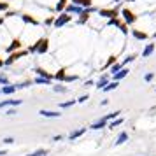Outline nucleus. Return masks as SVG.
Listing matches in <instances>:
<instances>
[{
    "label": "nucleus",
    "mask_w": 156,
    "mask_h": 156,
    "mask_svg": "<svg viewBox=\"0 0 156 156\" xmlns=\"http://www.w3.org/2000/svg\"><path fill=\"white\" fill-rule=\"evenodd\" d=\"M154 51H156V44H153V42L146 44V48L142 49V58H149Z\"/></svg>",
    "instance_id": "f3484780"
},
{
    "label": "nucleus",
    "mask_w": 156,
    "mask_h": 156,
    "mask_svg": "<svg viewBox=\"0 0 156 156\" xmlns=\"http://www.w3.org/2000/svg\"><path fill=\"white\" fill-rule=\"evenodd\" d=\"M83 11H84V7H81V5H76V4H72V2H69V5L65 7L63 12H67V14H70V16H79V14H83Z\"/></svg>",
    "instance_id": "6e6552de"
},
{
    "label": "nucleus",
    "mask_w": 156,
    "mask_h": 156,
    "mask_svg": "<svg viewBox=\"0 0 156 156\" xmlns=\"http://www.w3.org/2000/svg\"><path fill=\"white\" fill-rule=\"evenodd\" d=\"M135 58H137V55H135V53H132V55H126V56H125V60L121 62V63H123V67H126L128 63L135 62Z\"/></svg>",
    "instance_id": "7c9ffc66"
},
{
    "label": "nucleus",
    "mask_w": 156,
    "mask_h": 156,
    "mask_svg": "<svg viewBox=\"0 0 156 156\" xmlns=\"http://www.w3.org/2000/svg\"><path fill=\"white\" fill-rule=\"evenodd\" d=\"M119 116H121V111L118 109V111H112V112L105 114V116H104V119H107V121H112V119H116V118H119Z\"/></svg>",
    "instance_id": "bb28decb"
},
{
    "label": "nucleus",
    "mask_w": 156,
    "mask_h": 156,
    "mask_svg": "<svg viewBox=\"0 0 156 156\" xmlns=\"http://www.w3.org/2000/svg\"><path fill=\"white\" fill-rule=\"evenodd\" d=\"M130 34H132V37L137 39V41H147L149 39L147 32H144V30H140V28H132L130 30Z\"/></svg>",
    "instance_id": "9b49d317"
},
{
    "label": "nucleus",
    "mask_w": 156,
    "mask_h": 156,
    "mask_svg": "<svg viewBox=\"0 0 156 156\" xmlns=\"http://www.w3.org/2000/svg\"><path fill=\"white\" fill-rule=\"evenodd\" d=\"M53 23H55V16H48L46 20H44V27H53Z\"/></svg>",
    "instance_id": "e433bc0d"
},
{
    "label": "nucleus",
    "mask_w": 156,
    "mask_h": 156,
    "mask_svg": "<svg viewBox=\"0 0 156 156\" xmlns=\"http://www.w3.org/2000/svg\"><path fill=\"white\" fill-rule=\"evenodd\" d=\"M107 104H109V98H104L102 102H100V105H107Z\"/></svg>",
    "instance_id": "a18cd8bd"
},
{
    "label": "nucleus",
    "mask_w": 156,
    "mask_h": 156,
    "mask_svg": "<svg viewBox=\"0 0 156 156\" xmlns=\"http://www.w3.org/2000/svg\"><path fill=\"white\" fill-rule=\"evenodd\" d=\"M48 154H49V149H46V147H39V149H35V151L28 153L27 156H48Z\"/></svg>",
    "instance_id": "b1692460"
},
{
    "label": "nucleus",
    "mask_w": 156,
    "mask_h": 156,
    "mask_svg": "<svg viewBox=\"0 0 156 156\" xmlns=\"http://www.w3.org/2000/svg\"><path fill=\"white\" fill-rule=\"evenodd\" d=\"M126 2H137V0H126Z\"/></svg>",
    "instance_id": "3c124183"
},
{
    "label": "nucleus",
    "mask_w": 156,
    "mask_h": 156,
    "mask_svg": "<svg viewBox=\"0 0 156 156\" xmlns=\"http://www.w3.org/2000/svg\"><path fill=\"white\" fill-rule=\"evenodd\" d=\"M23 41L20 39V37H14L11 42H9V46H5V53L7 55H11V53H14V51H20V49H23Z\"/></svg>",
    "instance_id": "423d86ee"
},
{
    "label": "nucleus",
    "mask_w": 156,
    "mask_h": 156,
    "mask_svg": "<svg viewBox=\"0 0 156 156\" xmlns=\"http://www.w3.org/2000/svg\"><path fill=\"white\" fill-rule=\"evenodd\" d=\"M95 84V81L93 79H88V81H84V88H90V86Z\"/></svg>",
    "instance_id": "37998d69"
},
{
    "label": "nucleus",
    "mask_w": 156,
    "mask_h": 156,
    "mask_svg": "<svg viewBox=\"0 0 156 156\" xmlns=\"http://www.w3.org/2000/svg\"><path fill=\"white\" fill-rule=\"evenodd\" d=\"M121 69H123V63H119V62H116V63H114L112 67L109 69V74H111V76H114V74H118V72H119Z\"/></svg>",
    "instance_id": "c756f323"
},
{
    "label": "nucleus",
    "mask_w": 156,
    "mask_h": 156,
    "mask_svg": "<svg viewBox=\"0 0 156 156\" xmlns=\"http://www.w3.org/2000/svg\"><path fill=\"white\" fill-rule=\"evenodd\" d=\"M153 39H156V32H154V34H153Z\"/></svg>",
    "instance_id": "8fccbe9b"
},
{
    "label": "nucleus",
    "mask_w": 156,
    "mask_h": 156,
    "mask_svg": "<svg viewBox=\"0 0 156 156\" xmlns=\"http://www.w3.org/2000/svg\"><path fill=\"white\" fill-rule=\"evenodd\" d=\"M5 84H11L9 83V77L5 74H0V86H5Z\"/></svg>",
    "instance_id": "4c0bfd02"
},
{
    "label": "nucleus",
    "mask_w": 156,
    "mask_h": 156,
    "mask_svg": "<svg viewBox=\"0 0 156 156\" xmlns=\"http://www.w3.org/2000/svg\"><path fill=\"white\" fill-rule=\"evenodd\" d=\"M97 14L100 18H105V20H112V18H119V9L116 7H111V9H98V12Z\"/></svg>",
    "instance_id": "39448f33"
},
{
    "label": "nucleus",
    "mask_w": 156,
    "mask_h": 156,
    "mask_svg": "<svg viewBox=\"0 0 156 156\" xmlns=\"http://www.w3.org/2000/svg\"><path fill=\"white\" fill-rule=\"evenodd\" d=\"M65 77H67V70H65V69H58V70L53 74V79H55L56 83H63Z\"/></svg>",
    "instance_id": "6ab92c4d"
},
{
    "label": "nucleus",
    "mask_w": 156,
    "mask_h": 156,
    "mask_svg": "<svg viewBox=\"0 0 156 156\" xmlns=\"http://www.w3.org/2000/svg\"><path fill=\"white\" fill-rule=\"evenodd\" d=\"M20 20L23 21V25H32V27H39L41 25V21L37 18H34L32 14H20Z\"/></svg>",
    "instance_id": "9d476101"
},
{
    "label": "nucleus",
    "mask_w": 156,
    "mask_h": 156,
    "mask_svg": "<svg viewBox=\"0 0 156 156\" xmlns=\"http://www.w3.org/2000/svg\"><path fill=\"white\" fill-rule=\"evenodd\" d=\"M30 53H28V49H20V51H14V53H11L5 60H4V63H5V67H12V65L18 62V60H21V58H25V56H28Z\"/></svg>",
    "instance_id": "f03ea898"
},
{
    "label": "nucleus",
    "mask_w": 156,
    "mask_h": 156,
    "mask_svg": "<svg viewBox=\"0 0 156 156\" xmlns=\"http://www.w3.org/2000/svg\"><path fill=\"white\" fill-rule=\"evenodd\" d=\"M119 16H121V20L126 23L128 27H133L135 23H137V20H139V16H135V12L133 11H130L128 7L119 9Z\"/></svg>",
    "instance_id": "7ed1b4c3"
},
{
    "label": "nucleus",
    "mask_w": 156,
    "mask_h": 156,
    "mask_svg": "<svg viewBox=\"0 0 156 156\" xmlns=\"http://www.w3.org/2000/svg\"><path fill=\"white\" fill-rule=\"evenodd\" d=\"M34 72H35L39 77H44V79H51V81H55V79H53V74H51L49 70H46L44 67H39V65H37L35 69H34Z\"/></svg>",
    "instance_id": "4468645a"
},
{
    "label": "nucleus",
    "mask_w": 156,
    "mask_h": 156,
    "mask_svg": "<svg viewBox=\"0 0 156 156\" xmlns=\"http://www.w3.org/2000/svg\"><path fill=\"white\" fill-rule=\"evenodd\" d=\"M67 5H69V0H56V4H55V11L60 14V12H63L65 11Z\"/></svg>",
    "instance_id": "412c9836"
},
{
    "label": "nucleus",
    "mask_w": 156,
    "mask_h": 156,
    "mask_svg": "<svg viewBox=\"0 0 156 156\" xmlns=\"http://www.w3.org/2000/svg\"><path fill=\"white\" fill-rule=\"evenodd\" d=\"M114 4H119V2H123V0H112Z\"/></svg>",
    "instance_id": "09e8293b"
},
{
    "label": "nucleus",
    "mask_w": 156,
    "mask_h": 156,
    "mask_svg": "<svg viewBox=\"0 0 156 156\" xmlns=\"http://www.w3.org/2000/svg\"><path fill=\"white\" fill-rule=\"evenodd\" d=\"M76 104H77V100H67V102H60L58 107L60 109H69V107H74Z\"/></svg>",
    "instance_id": "cd10ccee"
},
{
    "label": "nucleus",
    "mask_w": 156,
    "mask_h": 156,
    "mask_svg": "<svg viewBox=\"0 0 156 156\" xmlns=\"http://www.w3.org/2000/svg\"><path fill=\"white\" fill-rule=\"evenodd\" d=\"M116 62H118V60H116V56H114V55H112V56H109V60H107V63L104 65V69H107V70H109V69H111V67H112V65L116 63Z\"/></svg>",
    "instance_id": "f704fd0d"
},
{
    "label": "nucleus",
    "mask_w": 156,
    "mask_h": 156,
    "mask_svg": "<svg viewBox=\"0 0 156 156\" xmlns=\"http://www.w3.org/2000/svg\"><path fill=\"white\" fill-rule=\"evenodd\" d=\"M53 88V91L55 93H69V88L63 84V83H56L55 86H51Z\"/></svg>",
    "instance_id": "393cba45"
},
{
    "label": "nucleus",
    "mask_w": 156,
    "mask_h": 156,
    "mask_svg": "<svg viewBox=\"0 0 156 156\" xmlns=\"http://www.w3.org/2000/svg\"><path fill=\"white\" fill-rule=\"evenodd\" d=\"M4 25H5V18H4V16H0V27H4Z\"/></svg>",
    "instance_id": "c03bdc74"
},
{
    "label": "nucleus",
    "mask_w": 156,
    "mask_h": 156,
    "mask_svg": "<svg viewBox=\"0 0 156 156\" xmlns=\"http://www.w3.org/2000/svg\"><path fill=\"white\" fill-rule=\"evenodd\" d=\"M34 84H39V86H53V81H51V79L39 77V76H37V77L34 79Z\"/></svg>",
    "instance_id": "5701e85b"
},
{
    "label": "nucleus",
    "mask_w": 156,
    "mask_h": 156,
    "mask_svg": "<svg viewBox=\"0 0 156 156\" xmlns=\"http://www.w3.org/2000/svg\"><path fill=\"white\" fill-rule=\"evenodd\" d=\"M111 81H112L111 74H109V72H107V74L104 72V74H102V76L97 79V81H95V88H97V90H104V88H105V86L109 84Z\"/></svg>",
    "instance_id": "0eeeda50"
},
{
    "label": "nucleus",
    "mask_w": 156,
    "mask_h": 156,
    "mask_svg": "<svg viewBox=\"0 0 156 156\" xmlns=\"http://www.w3.org/2000/svg\"><path fill=\"white\" fill-rule=\"evenodd\" d=\"M128 74H130V69H128V67H123L118 74H114V76H111V77H112V81H118V83H119V81H123V79L126 77Z\"/></svg>",
    "instance_id": "dca6fc26"
},
{
    "label": "nucleus",
    "mask_w": 156,
    "mask_h": 156,
    "mask_svg": "<svg viewBox=\"0 0 156 156\" xmlns=\"http://www.w3.org/2000/svg\"><path fill=\"white\" fill-rule=\"evenodd\" d=\"M88 100H90V95L86 93V95H81V97H79V98H77V104H86Z\"/></svg>",
    "instance_id": "ea45409f"
},
{
    "label": "nucleus",
    "mask_w": 156,
    "mask_h": 156,
    "mask_svg": "<svg viewBox=\"0 0 156 156\" xmlns=\"http://www.w3.org/2000/svg\"><path fill=\"white\" fill-rule=\"evenodd\" d=\"M14 114H18V112H16L14 107H9L7 111H5V116H14Z\"/></svg>",
    "instance_id": "a19ab883"
},
{
    "label": "nucleus",
    "mask_w": 156,
    "mask_h": 156,
    "mask_svg": "<svg viewBox=\"0 0 156 156\" xmlns=\"http://www.w3.org/2000/svg\"><path fill=\"white\" fill-rule=\"evenodd\" d=\"M72 21V16L67 12H60L58 16H55V23H53V28H63L65 25H69Z\"/></svg>",
    "instance_id": "20e7f679"
},
{
    "label": "nucleus",
    "mask_w": 156,
    "mask_h": 156,
    "mask_svg": "<svg viewBox=\"0 0 156 156\" xmlns=\"http://www.w3.org/2000/svg\"><path fill=\"white\" fill-rule=\"evenodd\" d=\"M7 154V151H5V149H0V156H5Z\"/></svg>",
    "instance_id": "49530a36"
},
{
    "label": "nucleus",
    "mask_w": 156,
    "mask_h": 156,
    "mask_svg": "<svg viewBox=\"0 0 156 156\" xmlns=\"http://www.w3.org/2000/svg\"><path fill=\"white\" fill-rule=\"evenodd\" d=\"M128 139H130L128 132H119V135H118V137H116V140H114V146H116V147H119V146H123L125 142H128Z\"/></svg>",
    "instance_id": "2eb2a0df"
},
{
    "label": "nucleus",
    "mask_w": 156,
    "mask_h": 156,
    "mask_svg": "<svg viewBox=\"0 0 156 156\" xmlns=\"http://www.w3.org/2000/svg\"><path fill=\"white\" fill-rule=\"evenodd\" d=\"M90 128H86V126H81V128H77V130H74V132H70L69 133V140L70 142H74V140H77L79 137H83V135L88 132Z\"/></svg>",
    "instance_id": "f8f14e48"
},
{
    "label": "nucleus",
    "mask_w": 156,
    "mask_h": 156,
    "mask_svg": "<svg viewBox=\"0 0 156 156\" xmlns=\"http://www.w3.org/2000/svg\"><path fill=\"white\" fill-rule=\"evenodd\" d=\"M154 77H156L154 72H146V74H144V81H146V83H151Z\"/></svg>",
    "instance_id": "c9c22d12"
},
{
    "label": "nucleus",
    "mask_w": 156,
    "mask_h": 156,
    "mask_svg": "<svg viewBox=\"0 0 156 156\" xmlns=\"http://www.w3.org/2000/svg\"><path fill=\"white\" fill-rule=\"evenodd\" d=\"M5 67V63H4V58H0V69H4Z\"/></svg>",
    "instance_id": "de8ad7c7"
},
{
    "label": "nucleus",
    "mask_w": 156,
    "mask_h": 156,
    "mask_svg": "<svg viewBox=\"0 0 156 156\" xmlns=\"http://www.w3.org/2000/svg\"><path fill=\"white\" fill-rule=\"evenodd\" d=\"M39 114H41L42 118H60V116H62L60 111H48V109H41Z\"/></svg>",
    "instance_id": "a211bd4d"
},
{
    "label": "nucleus",
    "mask_w": 156,
    "mask_h": 156,
    "mask_svg": "<svg viewBox=\"0 0 156 156\" xmlns=\"http://www.w3.org/2000/svg\"><path fill=\"white\" fill-rule=\"evenodd\" d=\"M34 84V81H30V79H25V81H21V83H18L16 84V88L18 90H23V88H28V86Z\"/></svg>",
    "instance_id": "2f4dec72"
},
{
    "label": "nucleus",
    "mask_w": 156,
    "mask_h": 156,
    "mask_svg": "<svg viewBox=\"0 0 156 156\" xmlns=\"http://www.w3.org/2000/svg\"><path fill=\"white\" fill-rule=\"evenodd\" d=\"M14 137H4L2 139V144H5V146H11V144H14Z\"/></svg>",
    "instance_id": "58836bf2"
},
{
    "label": "nucleus",
    "mask_w": 156,
    "mask_h": 156,
    "mask_svg": "<svg viewBox=\"0 0 156 156\" xmlns=\"http://www.w3.org/2000/svg\"><path fill=\"white\" fill-rule=\"evenodd\" d=\"M27 49H28L30 55H39V56H42V55H46V53L49 51V39H48V37H39L35 42H32Z\"/></svg>",
    "instance_id": "f257e3e1"
},
{
    "label": "nucleus",
    "mask_w": 156,
    "mask_h": 156,
    "mask_svg": "<svg viewBox=\"0 0 156 156\" xmlns=\"http://www.w3.org/2000/svg\"><path fill=\"white\" fill-rule=\"evenodd\" d=\"M0 90H2V93H4V95H7V97H11V95H14V93L18 91L16 84H5V86H2Z\"/></svg>",
    "instance_id": "aec40b11"
},
{
    "label": "nucleus",
    "mask_w": 156,
    "mask_h": 156,
    "mask_svg": "<svg viewBox=\"0 0 156 156\" xmlns=\"http://www.w3.org/2000/svg\"><path fill=\"white\" fill-rule=\"evenodd\" d=\"M76 81H79V76L77 74H67V77H65V81H63V84H67V83H76Z\"/></svg>",
    "instance_id": "473e14b6"
},
{
    "label": "nucleus",
    "mask_w": 156,
    "mask_h": 156,
    "mask_svg": "<svg viewBox=\"0 0 156 156\" xmlns=\"http://www.w3.org/2000/svg\"><path fill=\"white\" fill-rule=\"evenodd\" d=\"M23 104V100H18V98H9V100H2L0 102V109H9V107H18V105H21Z\"/></svg>",
    "instance_id": "ddd939ff"
},
{
    "label": "nucleus",
    "mask_w": 156,
    "mask_h": 156,
    "mask_svg": "<svg viewBox=\"0 0 156 156\" xmlns=\"http://www.w3.org/2000/svg\"><path fill=\"white\" fill-rule=\"evenodd\" d=\"M107 125H109V121L104 119V116H102L100 119H97L95 123H91L88 128H90V130H93V132H98V130H104V128H107Z\"/></svg>",
    "instance_id": "1a4fd4ad"
},
{
    "label": "nucleus",
    "mask_w": 156,
    "mask_h": 156,
    "mask_svg": "<svg viewBox=\"0 0 156 156\" xmlns=\"http://www.w3.org/2000/svg\"><path fill=\"white\" fill-rule=\"evenodd\" d=\"M9 9H11V4L5 0H0V12H7Z\"/></svg>",
    "instance_id": "72a5a7b5"
},
{
    "label": "nucleus",
    "mask_w": 156,
    "mask_h": 156,
    "mask_svg": "<svg viewBox=\"0 0 156 156\" xmlns=\"http://www.w3.org/2000/svg\"><path fill=\"white\" fill-rule=\"evenodd\" d=\"M0 93H2V90H0Z\"/></svg>",
    "instance_id": "603ef678"
},
{
    "label": "nucleus",
    "mask_w": 156,
    "mask_h": 156,
    "mask_svg": "<svg viewBox=\"0 0 156 156\" xmlns=\"http://www.w3.org/2000/svg\"><path fill=\"white\" fill-rule=\"evenodd\" d=\"M72 4H76V5H81V7H91L93 5V0H70Z\"/></svg>",
    "instance_id": "a878e982"
},
{
    "label": "nucleus",
    "mask_w": 156,
    "mask_h": 156,
    "mask_svg": "<svg viewBox=\"0 0 156 156\" xmlns=\"http://www.w3.org/2000/svg\"><path fill=\"white\" fill-rule=\"evenodd\" d=\"M63 139H65L63 135H55V137H53L51 140H53V142H60V140H63Z\"/></svg>",
    "instance_id": "79ce46f5"
},
{
    "label": "nucleus",
    "mask_w": 156,
    "mask_h": 156,
    "mask_svg": "<svg viewBox=\"0 0 156 156\" xmlns=\"http://www.w3.org/2000/svg\"><path fill=\"white\" fill-rule=\"evenodd\" d=\"M118 86H119V83H118V81H111V83H109V84H107L105 88L102 90V91H104V93H109V91H112V90H116Z\"/></svg>",
    "instance_id": "c85d7f7f"
},
{
    "label": "nucleus",
    "mask_w": 156,
    "mask_h": 156,
    "mask_svg": "<svg viewBox=\"0 0 156 156\" xmlns=\"http://www.w3.org/2000/svg\"><path fill=\"white\" fill-rule=\"evenodd\" d=\"M123 123H125V119H123V118H116V119H112V121H109V125H107V128H109V130H114V128H119L121 125H123Z\"/></svg>",
    "instance_id": "4be33fe9"
}]
</instances>
